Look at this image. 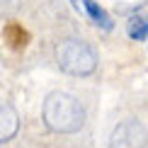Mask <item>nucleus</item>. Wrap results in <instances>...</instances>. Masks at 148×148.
Instances as JSON below:
<instances>
[{"label":"nucleus","mask_w":148,"mask_h":148,"mask_svg":"<svg viewBox=\"0 0 148 148\" xmlns=\"http://www.w3.org/2000/svg\"><path fill=\"white\" fill-rule=\"evenodd\" d=\"M148 129L138 119H124L112 129L109 146L112 148H146Z\"/></svg>","instance_id":"obj_3"},{"label":"nucleus","mask_w":148,"mask_h":148,"mask_svg":"<svg viewBox=\"0 0 148 148\" xmlns=\"http://www.w3.org/2000/svg\"><path fill=\"white\" fill-rule=\"evenodd\" d=\"M44 124L56 134H75L85 126V109L73 95L53 90L46 95L41 107Z\"/></svg>","instance_id":"obj_1"},{"label":"nucleus","mask_w":148,"mask_h":148,"mask_svg":"<svg viewBox=\"0 0 148 148\" xmlns=\"http://www.w3.org/2000/svg\"><path fill=\"white\" fill-rule=\"evenodd\" d=\"M56 63L68 75L85 78L92 75L97 68V53L88 41L83 39H66L56 46Z\"/></svg>","instance_id":"obj_2"},{"label":"nucleus","mask_w":148,"mask_h":148,"mask_svg":"<svg viewBox=\"0 0 148 148\" xmlns=\"http://www.w3.org/2000/svg\"><path fill=\"white\" fill-rule=\"evenodd\" d=\"M73 5L80 10V12H85V15L90 17L92 22L97 24V27H102V29H112V17L104 12L100 5L95 3V0H71Z\"/></svg>","instance_id":"obj_5"},{"label":"nucleus","mask_w":148,"mask_h":148,"mask_svg":"<svg viewBox=\"0 0 148 148\" xmlns=\"http://www.w3.org/2000/svg\"><path fill=\"white\" fill-rule=\"evenodd\" d=\"M129 34H131V39H146L148 36V17H134L129 22Z\"/></svg>","instance_id":"obj_6"},{"label":"nucleus","mask_w":148,"mask_h":148,"mask_svg":"<svg viewBox=\"0 0 148 148\" xmlns=\"http://www.w3.org/2000/svg\"><path fill=\"white\" fill-rule=\"evenodd\" d=\"M20 131V114L8 100H0V143H8Z\"/></svg>","instance_id":"obj_4"}]
</instances>
